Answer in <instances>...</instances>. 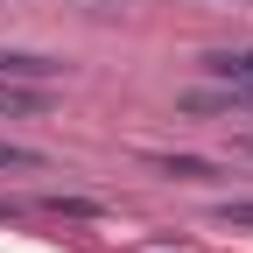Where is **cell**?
I'll use <instances>...</instances> for the list:
<instances>
[{
    "label": "cell",
    "instance_id": "1",
    "mask_svg": "<svg viewBox=\"0 0 253 253\" xmlns=\"http://www.w3.org/2000/svg\"><path fill=\"white\" fill-rule=\"evenodd\" d=\"M56 106L49 84H28V78H0V120H42Z\"/></svg>",
    "mask_w": 253,
    "mask_h": 253
},
{
    "label": "cell",
    "instance_id": "2",
    "mask_svg": "<svg viewBox=\"0 0 253 253\" xmlns=\"http://www.w3.org/2000/svg\"><path fill=\"white\" fill-rule=\"evenodd\" d=\"M204 71L225 84V91L253 99V49H211V56H204Z\"/></svg>",
    "mask_w": 253,
    "mask_h": 253
},
{
    "label": "cell",
    "instance_id": "3",
    "mask_svg": "<svg viewBox=\"0 0 253 253\" xmlns=\"http://www.w3.org/2000/svg\"><path fill=\"white\" fill-rule=\"evenodd\" d=\"M0 78H28V84H49V78H56V56H36V49H0Z\"/></svg>",
    "mask_w": 253,
    "mask_h": 253
},
{
    "label": "cell",
    "instance_id": "4",
    "mask_svg": "<svg viewBox=\"0 0 253 253\" xmlns=\"http://www.w3.org/2000/svg\"><path fill=\"white\" fill-rule=\"evenodd\" d=\"M155 169L176 176V183H211L218 176V162H204V155H155Z\"/></svg>",
    "mask_w": 253,
    "mask_h": 253
},
{
    "label": "cell",
    "instance_id": "5",
    "mask_svg": "<svg viewBox=\"0 0 253 253\" xmlns=\"http://www.w3.org/2000/svg\"><path fill=\"white\" fill-rule=\"evenodd\" d=\"M42 211H56V218H99V204H91V197H63V190H56V197H42Z\"/></svg>",
    "mask_w": 253,
    "mask_h": 253
},
{
    "label": "cell",
    "instance_id": "6",
    "mask_svg": "<svg viewBox=\"0 0 253 253\" xmlns=\"http://www.w3.org/2000/svg\"><path fill=\"white\" fill-rule=\"evenodd\" d=\"M0 169H42V155L21 148V141H0Z\"/></svg>",
    "mask_w": 253,
    "mask_h": 253
},
{
    "label": "cell",
    "instance_id": "7",
    "mask_svg": "<svg viewBox=\"0 0 253 253\" xmlns=\"http://www.w3.org/2000/svg\"><path fill=\"white\" fill-rule=\"evenodd\" d=\"M218 218H225V225H239V232H253V197H232Z\"/></svg>",
    "mask_w": 253,
    "mask_h": 253
},
{
    "label": "cell",
    "instance_id": "8",
    "mask_svg": "<svg viewBox=\"0 0 253 253\" xmlns=\"http://www.w3.org/2000/svg\"><path fill=\"white\" fill-rule=\"evenodd\" d=\"M0 218H14V204H0Z\"/></svg>",
    "mask_w": 253,
    "mask_h": 253
},
{
    "label": "cell",
    "instance_id": "9",
    "mask_svg": "<svg viewBox=\"0 0 253 253\" xmlns=\"http://www.w3.org/2000/svg\"><path fill=\"white\" fill-rule=\"evenodd\" d=\"M106 7H120V0H106Z\"/></svg>",
    "mask_w": 253,
    "mask_h": 253
}]
</instances>
